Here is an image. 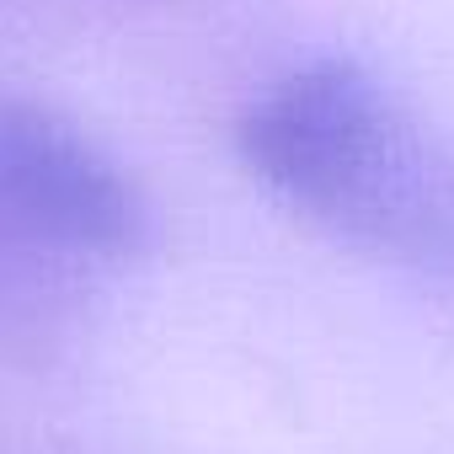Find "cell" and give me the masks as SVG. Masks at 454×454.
Segmentation results:
<instances>
[{"mask_svg":"<svg viewBox=\"0 0 454 454\" xmlns=\"http://www.w3.org/2000/svg\"><path fill=\"white\" fill-rule=\"evenodd\" d=\"M247 166L353 247L454 268V160L348 59L257 97L236 129Z\"/></svg>","mask_w":454,"mask_h":454,"instance_id":"obj_1","label":"cell"},{"mask_svg":"<svg viewBox=\"0 0 454 454\" xmlns=\"http://www.w3.org/2000/svg\"><path fill=\"white\" fill-rule=\"evenodd\" d=\"M145 208L129 176L65 118L0 97V262H118L139 247Z\"/></svg>","mask_w":454,"mask_h":454,"instance_id":"obj_2","label":"cell"}]
</instances>
